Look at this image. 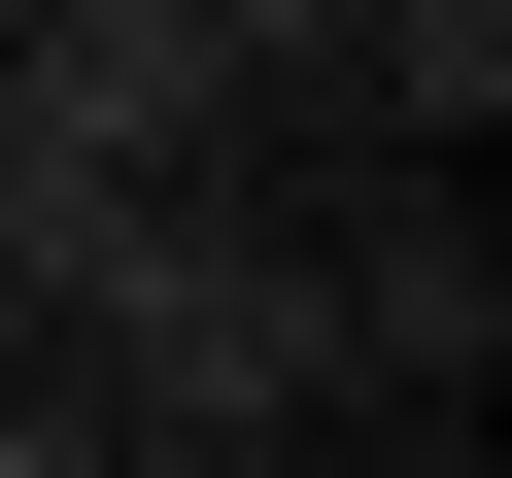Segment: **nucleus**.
<instances>
[{
  "instance_id": "f257e3e1",
  "label": "nucleus",
  "mask_w": 512,
  "mask_h": 478,
  "mask_svg": "<svg viewBox=\"0 0 512 478\" xmlns=\"http://www.w3.org/2000/svg\"><path fill=\"white\" fill-rule=\"evenodd\" d=\"M69 376H103V444L205 478V444H308V410H342V308H308V239H239V205L171 171L103 274H69Z\"/></svg>"
},
{
  "instance_id": "20e7f679",
  "label": "nucleus",
  "mask_w": 512,
  "mask_h": 478,
  "mask_svg": "<svg viewBox=\"0 0 512 478\" xmlns=\"http://www.w3.org/2000/svg\"><path fill=\"white\" fill-rule=\"evenodd\" d=\"M205 478H342V444H205Z\"/></svg>"
},
{
  "instance_id": "423d86ee",
  "label": "nucleus",
  "mask_w": 512,
  "mask_h": 478,
  "mask_svg": "<svg viewBox=\"0 0 512 478\" xmlns=\"http://www.w3.org/2000/svg\"><path fill=\"white\" fill-rule=\"evenodd\" d=\"M0 137H35V69H0Z\"/></svg>"
},
{
  "instance_id": "f03ea898",
  "label": "nucleus",
  "mask_w": 512,
  "mask_h": 478,
  "mask_svg": "<svg viewBox=\"0 0 512 478\" xmlns=\"http://www.w3.org/2000/svg\"><path fill=\"white\" fill-rule=\"evenodd\" d=\"M308 308H342V376H478V342H512V274H478V205H444V171H410V205L342 239Z\"/></svg>"
},
{
  "instance_id": "39448f33",
  "label": "nucleus",
  "mask_w": 512,
  "mask_h": 478,
  "mask_svg": "<svg viewBox=\"0 0 512 478\" xmlns=\"http://www.w3.org/2000/svg\"><path fill=\"white\" fill-rule=\"evenodd\" d=\"M0 69H35V0H0Z\"/></svg>"
},
{
  "instance_id": "7ed1b4c3",
  "label": "nucleus",
  "mask_w": 512,
  "mask_h": 478,
  "mask_svg": "<svg viewBox=\"0 0 512 478\" xmlns=\"http://www.w3.org/2000/svg\"><path fill=\"white\" fill-rule=\"evenodd\" d=\"M308 69H376V103H410V171H478V103H512V0H342Z\"/></svg>"
}]
</instances>
